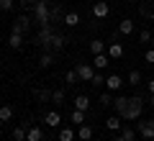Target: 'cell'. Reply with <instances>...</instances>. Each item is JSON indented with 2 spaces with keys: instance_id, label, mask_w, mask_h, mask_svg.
Segmentation results:
<instances>
[{
  "instance_id": "1",
  "label": "cell",
  "mask_w": 154,
  "mask_h": 141,
  "mask_svg": "<svg viewBox=\"0 0 154 141\" xmlns=\"http://www.w3.org/2000/svg\"><path fill=\"white\" fill-rule=\"evenodd\" d=\"M113 108H116V113L121 115L123 121H139L141 113H144V100L139 98V95H134V98L118 95V98L113 100Z\"/></svg>"
},
{
  "instance_id": "2",
  "label": "cell",
  "mask_w": 154,
  "mask_h": 141,
  "mask_svg": "<svg viewBox=\"0 0 154 141\" xmlns=\"http://www.w3.org/2000/svg\"><path fill=\"white\" fill-rule=\"evenodd\" d=\"M33 18H36L38 26H49V18H51L49 0H36V3H33Z\"/></svg>"
},
{
  "instance_id": "3",
  "label": "cell",
  "mask_w": 154,
  "mask_h": 141,
  "mask_svg": "<svg viewBox=\"0 0 154 141\" xmlns=\"http://www.w3.org/2000/svg\"><path fill=\"white\" fill-rule=\"evenodd\" d=\"M51 36H54L51 26H41V28H38V36H36V44L44 51H51Z\"/></svg>"
},
{
  "instance_id": "4",
  "label": "cell",
  "mask_w": 154,
  "mask_h": 141,
  "mask_svg": "<svg viewBox=\"0 0 154 141\" xmlns=\"http://www.w3.org/2000/svg\"><path fill=\"white\" fill-rule=\"evenodd\" d=\"M75 72H77V77H80V82H93V77H95V67L88 64V62H77Z\"/></svg>"
},
{
  "instance_id": "5",
  "label": "cell",
  "mask_w": 154,
  "mask_h": 141,
  "mask_svg": "<svg viewBox=\"0 0 154 141\" xmlns=\"http://www.w3.org/2000/svg\"><path fill=\"white\" fill-rule=\"evenodd\" d=\"M136 133H141L146 141H154V121H136Z\"/></svg>"
},
{
  "instance_id": "6",
  "label": "cell",
  "mask_w": 154,
  "mask_h": 141,
  "mask_svg": "<svg viewBox=\"0 0 154 141\" xmlns=\"http://www.w3.org/2000/svg\"><path fill=\"white\" fill-rule=\"evenodd\" d=\"M28 28H31V18H28L26 13H23V16H18L16 21H13L11 31H13V33H23V36H26V33H28Z\"/></svg>"
},
{
  "instance_id": "7",
  "label": "cell",
  "mask_w": 154,
  "mask_h": 141,
  "mask_svg": "<svg viewBox=\"0 0 154 141\" xmlns=\"http://www.w3.org/2000/svg\"><path fill=\"white\" fill-rule=\"evenodd\" d=\"M105 85H108L110 92H118L123 87V80H121V75H108V77H105Z\"/></svg>"
},
{
  "instance_id": "8",
  "label": "cell",
  "mask_w": 154,
  "mask_h": 141,
  "mask_svg": "<svg viewBox=\"0 0 154 141\" xmlns=\"http://www.w3.org/2000/svg\"><path fill=\"white\" fill-rule=\"evenodd\" d=\"M108 57L110 59H121L123 57V44L121 41H110L108 44Z\"/></svg>"
},
{
  "instance_id": "9",
  "label": "cell",
  "mask_w": 154,
  "mask_h": 141,
  "mask_svg": "<svg viewBox=\"0 0 154 141\" xmlns=\"http://www.w3.org/2000/svg\"><path fill=\"white\" fill-rule=\"evenodd\" d=\"M44 123L49 126V128H59V123H62V115L57 113V110H49V113L44 115Z\"/></svg>"
},
{
  "instance_id": "10",
  "label": "cell",
  "mask_w": 154,
  "mask_h": 141,
  "mask_svg": "<svg viewBox=\"0 0 154 141\" xmlns=\"http://www.w3.org/2000/svg\"><path fill=\"white\" fill-rule=\"evenodd\" d=\"M93 16L95 18H108V3H105V0H98L93 5Z\"/></svg>"
},
{
  "instance_id": "11",
  "label": "cell",
  "mask_w": 154,
  "mask_h": 141,
  "mask_svg": "<svg viewBox=\"0 0 154 141\" xmlns=\"http://www.w3.org/2000/svg\"><path fill=\"white\" fill-rule=\"evenodd\" d=\"M77 139H80V141H90V139H93V126H88V123L77 126Z\"/></svg>"
},
{
  "instance_id": "12",
  "label": "cell",
  "mask_w": 154,
  "mask_h": 141,
  "mask_svg": "<svg viewBox=\"0 0 154 141\" xmlns=\"http://www.w3.org/2000/svg\"><path fill=\"white\" fill-rule=\"evenodd\" d=\"M23 41H26L23 33H13V31H11V36H8V46H11V49H21Z\"/></svg>"
},
{
  "instance_id": "13",
  "label": "cell",
  "mask_w": 154,
  "mask_h": 141,
  "mask_svg": "<svg viewBox=\"0 0 154 141\" xmlns=\"http://www.w3.org/2000/svg\"><path fill=\"white\" fill-rule=\"evenodd\" d=\"M75 108L82 110V113H88V110H90V98H88V95H77V98H75Z\"/></svg>"
},
{
  "instance_id": "14",
  "label": "cell",
  "mask_w": 154,
  "mask_h": 141,
  "mask_svg": "<svg viewBox=\"0 0 154 141\" xmlns=\"http://www.w3.org/2000/svg\"><path fill=\"white\" fill-rule=\"evenodd\" d=\"M118 33H123V36H131L134 33V21L131 18H123V21L118 23Z\"/></svg>"
},
{
  "instance_id": "15",
  "label": "cell",
  "mask_w": 154,
  "mask_h": 141,
  "mask_svg": "<svg viewBox=\"0 0 154 141\" xmlns=\"http://www.w3.org/2000/svg\"><path fill=\"white\" fill-rule=\"evenodd\" d=\"M90 51H93V57L95 54H103V51H105V41H103V38H93V41H90Z\"/></svg>"
},
{
  "instance_id": "16",
  "label": "cell",
  "mask_w": 154,
  "mask_h": 141,
  "mask_svg": "<svg viewBox=\"0 0 154 141\" xmlns=\"http://www.w3.org/2000/svg\"><path fill=\"white\" fill-rule=\"evenodd\" d=\"M26 141H44V131L38 128V126L28 128V136H26Z\"/></svg>"
},
{
  "instance_id": "17",
  "label": "cell",
  "mask_w": 154,
  "mask_h": 141,
  "mask_svg": "<svg viewBox=\"0 0 154 141\" xmlns=\"http://www.w3.org/2000/svg\"><path fill=\"white\" fill-rule=\"evenodd\" d=\"M93 67L95 69H105V67H108V54H95V59H93Z\"/></svg>"
},
{
  "instance_id": "18",
  "label": "cell",
  "mask_w": 154,
  "mask_h": 141,
  "mask_svg": "<svg viewBox=\"0 0 154 141\" xmlns=\"http://www.w3.org/2000/svg\"><path fill=\"white\" fill-rule=\"evenodd\" d=\"M64 41H67V38L62 36V33H54V36H51V49H54V51H62V49H64Z\"/></svg>"
},
{
  "instance_id": "19",
  "label": "cell",
  "mask_w": 154,
  "mask_h": 141,
  "mask_svg": "<svg viewBox=\"0 0 154 141\" xmlns=\"http://www.w3.org/2000/svg\"><path fill=\"white\" fill-rule=\"evenodd\" d=\"M121 121H123L121 115H110V118L105 121V126H108L110 131H121V128H123V126H121Z\"/></svg>"
},
{
  "instance_id": "20",
  "label": "cell",
  "mask_w": 154,
  "mask_h": 141,
  "mask_svg": "<svg viewBox=\"0 0 154 141\" xmlns=\"http://www.w3.org/2000/svg\"><path fill=\"white\" fill-rule=\"evenodd\" d=\"M62 21H64V23H67V26H69V28H75L77 23H80V13H75V11H69V13H67L64 18H62Z\"/></svg>"
},
{
  "instance_id": "21",
  "label": "cell",
  "mask_w": 154,
  "mask_h": 141,
  "mask_svg": "<svg viewBox=\"0 0 154 141\" xmlns=\"http://www.w3.org/2000/svg\"><path fill=\"white\" fill-rule=\"evenodd\" d=\"M13 118V108L11 105H0V123H8Z\"/></svg>"
},
{
  "instance_id": "22",
  "label": "cell",
  "mask_w": 154,
  "mask_h": 141,
  "mask_svg": "<svg viewBox=\"0 0 154 141\" xmlns=\"http://www.w3.org/2000/svg\"><path fill=\"white\" fill-rule=\"evenodd\" d=\"M69 121H72V123H75V126H82L85 123V113H82V110H72V113H69Z\"/></svg>"
},
{
  "instance_id": "23",
  "label": "cell",
  "mask_w": 154,
  "mask_h": 141,
  "mask_svg": "<svg viewBox=\"0 0 154 141\" xmlns=\"http://www.w3.org/2000/svg\"><path fill=\"white\" fill-rule=\"evenodd\" d=\"M26 136H28L26 126H16L13 128V141H26Z\"/></svg>"
},
{
  "instance_id": "24",
  "label": "cell",
  "mask_w": 154,
  "mask_h": 141,
  "mask_svg": "<svg viewBox=\"0 0 154 141\" xmlns=\"http://www.w3.org/2000/svg\"><path fill=\"white\" fill-rule=\"evenodd\" d=\"M75 139H77V133L72 128H62L59 131V141H75Z\"/></svg>"
},
{
  "instance_id": "25",
  "label": "cell",
  "mask_w": 154,
  "mask_h": 141,
  "mask_svg": "<svg viewBox=\"0 0 154 141\" xmlns=\"http://www.w3.org/2000/svg\"><path fill=\"white\" fill-rule=\"evenodd\" d=\"M38 64L44 67V69H46V67H51V64H54V54H49V51H44V54H41V59H38Z\"/></svg>"
},
{
  "instance_id": "26",
  "label": "cell",
  "mask_w": 154,
  "mask_h": 141,
  "mask_svg": "<svg viewBox=\"0 0 154 141\" xmlns=\"http://www.w3.org/2000/svg\"><path fill=\"white\" fill-rule=\"evenodd\" d=\"M118 133H121L126 141H134V139H136V131H134V128H128V126H123V128L118 131Z\"/></svg>"
},
{
  "instance_id": "27",
  "label": "cell",
  "mask_w": 154,
  "mask_h": 141,
  "mask_svg": "<svg viewBox=\"0 0 154 141\" xmlns=\"http://www.w3.org/2000/svg\"><path fill=\"white\" fill-rule=\"evenodd\" d=\"M36 98L41 100V103H49L51 100V90H44V87H41V90H36Z\"/></svg>"
},
{
  "instance_id": "28",
  "label": "cell",
  "mask_w": 154,
  "mask_h": 141,
  "mask_svg": "<svg viewBox=\"0 0 154 141\" xmlns=\"http://www.w3.org/2000/svg\"><path fill=\"white\" fill-rule=\"evenodd\" d=\"M139 82H141V72L131 69V72H128V85H139Z\"/></svg>"
},
{
  "instance_id": "29",
  "label": "cell",
  "mask_w": 154,
  "mask_h": 141,
  "mask_svg": "<svg viewBox=\"0 0 154 141\" xmlns=\"http://www.w3.org/2000/svg\"><path fill=\"white\" fill-rule=\"evenodd\" d=\"M152 33H149V28H144V31H139V41H141V44H149V46H152Z\"/></svg>"
},
{
  "instance_id": "30",
  "label": "cell",
  "mask_w": 154,
  "mask_h": 141,
  "mask_svg": "<svg viewBox=\"0 0 154 141\" xmlns=\"http://www.w3.org/2000/svg\"><path fill=\"white\" fill-rule=\"evenodd\" d=\"M64 82H67V85H77V82H80V77H77V72H75V69H69V72L64 75Z\"/></svg>"
},
{
  "instance_id": "31",
  "label": "cell",
  "mask_w": 154,
  "mask_h": 141,
  "mask_svg": "<svg viewBox=\"0 0 154 141\" xmlns=\"http://www.w3.org/2000/svg\"><path fill=\"white\" fill-rule=\"evenodd\" d=\"M51 100H54L57 105H62V103H64V90H54V92H51Z\"/></svg>"
},
{
  "instance_id": "32",
  "label": "cell",
  "mask_w": 154,
  "mask_h": 141,
  "mask_svg": "<svg viewBox=\"0 0 154 141\" xmlns=\"http://www.w3.org/2000/svg\"><path fill=\"white\" fill-rule=\"evenodd\" d=\"M90 85H95V87H100V85H105V77L100 75V72H95V77H93V82Z\"/></svg>"
},
{
  "instance_id": "33",
  "label": "cell",
  "mask_w": 154,
  "mask_h": 141,
  "mask_svg": "<svg viewBox=\"0 0 154 141\" xmlns=\"http://www.w3.org/2000/svg\"><path fill=\"white\" fill-rule=\"evenodd\" d=\"M144 62H146V64H154V46H149V49H146V54H144Z\"/></svg>"
},
{
  "instance_id": "34",
  "label": "cell",
  "mask_w": 154,
  "mask_h": 141,
  "mask_svg": "<svg viewBox=\"0 0 154 141\" xmlns=\"http://www.w3.org/2000/svg\"><path fill=\"white\" fill-rule=\"evenodd\" d=\"M100 103H103L105 108H108V105H113V98H110V92H103V95H100Z\"/></svg>"
},
{
  "instance_id": "35",
  "label": "cell",
  "mask_w": 154,
  "mask_h": 141,
  "mask_svg": "<svg viewBox=\"0 0 154 141\" xmlns=\"http://www.w3.org/2000/svg\"><path fill=\"white\" fill-rule=\"evenodd\" d=\"M16 5V0H0V11H11Z\"/></svg>"
},
{
  "instance_id": "36",
  "label": "cell",
  "mask_w": 154,
  "mask_h": 141,
  "mask_svg": "<svg viewBox=\"0 0 154 141\" xmlns=\"http://www.w3.org/2000/svg\"><path fill=\"white\" fill-rule=\"evenodd\" d=\"M149 92L154 95V80H149Z\"/></svg>"
},
{
  "instance_id": "37",
  "label": "cell",
  "mask_w": 154,
  "mask_h": 141,
  "mask_svg": "<svg viewBox=\"0 0 154 141\" xmlns=\"http://www.w3.org/2000/svg\"><path fill=\"white\" fill-rule=\"evenodd\" d=\"M28 3H36V0H21V5H23V8H26Z\"/></svg>"
},
{
  "instance_id": "38",
  "label": "cell",
  "mask_w": 154,
  "mask_h": 141,
  "mask_svg": "<svg viewBox=\"0 0 154 141\" xmlns=\"http://www.w3.org/2000/svg\"><path fill=\"white\" fill-rule=\"evenodd\" d=\"M113 141H126V139H123V136H121V133H118V136H116V139H113Z\"/></svg>"
},
{
  "instance_id": "39",
  "label": "cell",
  "mask_w": 154,
  "mask_h": 141,
  "mask_svg": "<svg viewBox=\"0 0 154 141\" xmlns=\"http://www.w3.org/2000/svg\"><path fill=\"white\" fill-rule=\"evenodd\" d=\"M146 16H149V18H154V5H152V11H149V13H146Z\"/></svg>"
},
{
  "instance_id": "40",
  "label": "cell",
  "mask_w": 154,
  "mask_h": 141,
  "mask_svg": "<svg viewBox=\"0 0 154 141\" xmlns=\"http://www.w3.org/2000/svg\"><path fill=\"white\" fill-rule=\"evenodd\" d=\"M149 105H152V108H154V95H152V98H149Z\"/></svg>"
},
{
  "instance_id": "41",
  "label": "cell",
  "mask_w": 154,
  "mask_h": 141,
  "mask_svg": "<svg viewBox=\"0 0 154 141\" xmlns=\"http://www.w3.org/2000/svg\"><path fill=\"white\" fill-rule=\"evenodd\" d=\"M152 46H154V38H152Z\"/></svg>"
},
{
  "instance_id": "42",
  "label": "cell",
  "mask_w": 154,
  "mask_h": 141,
  "mask_svg": "<svg viewBox=\"0 0 154 141\" xmlns=\"http://www.w3.org/2000/svg\"><path fill=\"white\" fill-rule=\"evenodd\" d=\"M105 3H110V0H105Z\"/></svg>"
}]
</instances>
